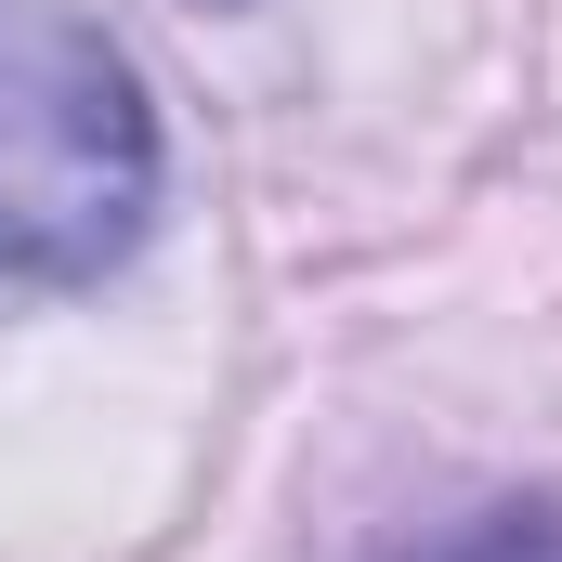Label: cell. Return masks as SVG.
Instances as JSON below:
<instances>
[{
	"label": "cell",
	"mask_w": 562,
	"mask_h": 562,
	"mask_svg": "<svg viewBox=\"0 0 562 562\" xmlns=\"http://www.w3.org/2000/svg\"><path fill=\"white\" fill-rule=\"evenodd\" d=\"M157 223V105L79 0H0V276L92 288Z\"/></svg>",
	"instance_id": "obj_1"
},
{
	"label": "cell",
	"mask_w": 562,
	"mask_h": 562,
	"mask_svg": "<svg viewBox=\"0 0 562 562\" xmlns=\"http://www.w3.org/2000/svg\"><path fill=\"white\" fill-rule=\"evenodd\" d=\"M393 562H562V497H497V510H471Z\"/></svg>",
	"instance_id": "obj_2"
}]
</instances>
